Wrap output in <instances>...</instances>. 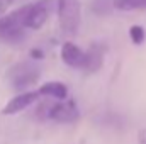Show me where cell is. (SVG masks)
I'll return each mask as SVG.
<instances>
[{"mask_svg": "<svg viewBox=\"0 0 146 144\" xmlns=\"http://www.w3.org/2000/svg\"><path fill=\"white\" fill-rule=\"evenodd\" d=\"M54 9H56V0H37L34 3H29L26 14V27L41 29L48 22Z\"/></svg>", "mask_w": 146, "mask_h": 144, "instance_id": "4", "label": "cell"}, {"mask_svg": "<svg viewBox=\"0 0 146 144\" xmlns=\"http://www.w3.org/2000/svg\"><path fill=\"white\" fill-rule=\"evenodd\" d=\"M26 14H27V5L3 15L0 19V39L5 42H19L24 39L26 27Z\"/></svg>", "mask_w": 146, "mask_h": 144, "instance_id": "2", "label": "cell"}, {"mask_svg": "<svg viewBox=\"0 0 146 144\" xmlns=\"http://www.w3.org/2000/svg\"><path fill=\"white\" fill-rule=\"evenodd\" d=\"M39 97H41L39 92H31V90H29V92H21L19 95H15V97H14L5 107L2 108V114H3V115H14V114H19V112L26 110L29 105H33Z\"/></svg>", "mask_w": 146, "mask_h": 144, "instance_id": "7", "label": "cell"}, {"mask_svg": "<svg viewBox=\"0 0 146 144\" xmlns=\"http://www.w3.org/2000/svg\"><path fill=\"white\" fill-rule=\"evenodd\" d=\"M114 7L117 10H138V9H146V0H114Z\"/></svg>", "mask_w": 146, "mask_h": 144, "instance_id": "10", "label": "cell"}, {"mask_svg": "<svg viewBox=\"0 0 146 144\" xmlns=\"http://www.w3.org/2000/svg\"><path fill=\"white\" fill-rule=\"evenodd\" d=\"M10 2H12V3H14V2H15V0H10Z\"/></svg>", "mask_w": 146, "mask_h": 144, "instance_id": "15", "label": "cell"}, {"mask_svg": "<svg viewBox=\"0 0 146 144\" xmlns=\"http://www.w3.org/2000/svg\"><path fill=\"white\" fill-rule=\"evenodd\" d=\"M7 80L15 90H26L33 87L41 76V68L34 61H21L15 63L14 66L9 68L7 71Z\"/></svg>", "mask_w": 146, "mask_h": 144, "instance_id": "3", "label": "cell"}, {"mask_svg": "<svg viewBox=\"0 0 146 144\" xmlns=\"http://www.w3.org/2000/svg\"><path fill=\"white\" fill-rule=\"evenodd\" d=\"M104 56H106V46L102 42H92L90 48L85 51V63L82 70L87 75L97 73L104 65Z\"/></svg>", "mask_w": 146, "mask_h": 144, "instance_id": "6", "label": "cell"}, {"mask_svg": "<svg viewBox=\"0 0 146 144\" xmlns=\"http://www.w3.org/2000/svg\"><path fill=\"white\" fill-rule=\"evenodd\" d=\"M129 37H131V41L134 44H143V41H145V29L141 26H131Z\"/></svg>", "mask_w": 146, "mask_h": 144, "instance_id": "11", "label": "cell"}, {"mask_svg": "<svg viewBox=\"0 0 146 144\" xmlns=\"http://www.w3.org/2000/svg\"><path fill=\"white\" fill-rule=\"evenodd\" d=\"M31 56H33V58H42V53H41V51H33V53H31Z\"/></svg>", "mask_w": 146, "mask_h": 144, "instance_id": "14", "label": "cell"}, {"mask_svg": "<svg viewBox=\"0 0 146 144\" xmlns=\"http://www.w3.org/2000/svg\"><path fill=\"white\" fill-rule=\"evenodd\" d=\"M48 119L60 122V124H72L80 119V110L75 100H63L54 105H51L48 110Z\"/></svg>", "mask_w": 146, "mask_h": 144, "instance_id": "5", "label": "cell"}, {"mask_svg": "<svg viewBox=\"0 0 146 144\" xmlns=\"http://www.w3.org/2000/svg\"><path fill=\"white\" fill-rule=\"evenodd\" d=\"M61 59H63L65 65H68L72 68H80L82 70L83 63H85V51L80 46L73 44L72 41H66L61 46Z\"/></svg>", "mask_w": 146, "mask_h": 144, "instance_id": "8", "label": "cell"}, {"mask_svg": "<svg viewBox=\"0 0 146 144\" xmlns=\"http://www.w3.org/2000/svg\"><path fill=\"white\" fill-rule=\"evenodd\" d=\"M58 22L65 34L75 36L82 26V2L80 0H56Z\"/></svg>", "mask_w": 146, "mask_h": 144, "instance_id": "1", "label": "cell"}, {"mask_svg": "<svg viewBox=\"0 0 146 144\" xmlns=\"http://www.w3.org/2000/svg\"><path fill=\"white\" fill-rule=\"evenodd\" d=\"M12 5V2L10 0H0V19H2V15L7 12V9Z\"/></svg>", "mask_w": 146, "mask_h": 144, "instance_id": "12", "label": "cell"}, {"mask_svg": "<svg viewBox=\"0 0 146 144\" xmlns=\"http://www.w3.org/2000/svg\"><path fill=\"white\" fill-rule=\"evenodd\" d=\"M138 143L139 144H146V127L138 132Z\"/></svg>", "mask_w": 146, "mask_h": 144, "instance_id": "13", "label": "cell"}, {"mask_svg": "<svg viewBox=\"0 0 146 144\" xmlns=\"http://www.w3.org/2000/svg\"><path fill=\"white\" fill-rule=\"evenodd\" d=\"M37 92L41 97H51V98H56L60 102L66 100V97H68V88L61 81H48V83L41 85V88Z\"/></svg>", "mask_w": 146, "mask_h": 144, "instance_id": "9", "label": "cell"}]
</instances>
